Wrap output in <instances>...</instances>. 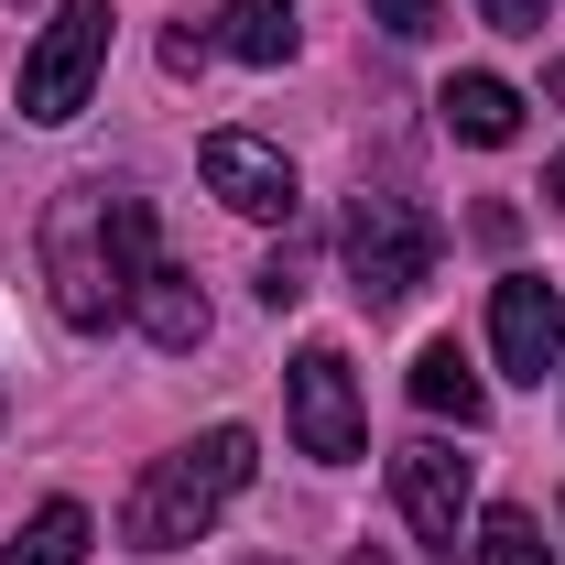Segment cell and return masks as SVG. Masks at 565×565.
Segmentation results:
<instances>
[{"mask_svg": "<svg viewBox=\"0 0 565 565\" xmlns=\"http://www.w3.org/2000/svg\"><path fill=\"white\" fill-rule=\"evenodd\" d=\"M33 262H44V294H55L66 327H120L141 273L163 262L152 250V207L131 185H109V174H76V185H55V207L33 228Z\"/></svg>", "mask_w": 565, "mask_h": 565, "instance_id": "6da1fadb", "label": "cell"}, {"mask_svg": "<svg viewBox=\"0 0 565 565\" xmlns=\"http://www.w3.org/2000/svg\"><path fill=\"white\" fill-rule=\"evenodd\" d=\"M250 468H262V446H250V424H207L196 446H174V457H152L120 500V544L131 555H174V544H196L228 500L250 490Z\"/></svg>", "mask_w": 565, "mask_h": 565, "instance_id": "7a4b0ae2", "label": "cell"}, {"mask_svg": "<svg viewBox=\"0 0 565 565\" xmlns=\"http://www.w3.org/2000/svg\"><path fill=\"white\" fill-rule=\"evenodd\" d=\"M435 217L414 207V196H349V217H338V262H349V294L370 305V316H392V305H414L424 282H435Z\"/></svg>", "mask_w": 565, "mask_h": 565, "instance_id": "3957f363", "label": "cell"}, {"mask_svg": "<svg viewBox=\"0 0 565 565\" xmlns=\"http://www.w3.org/2000/svg\"><path fill=\"white\" fill-rule=\"evenodd\" d=\"M98 66H109V0H55V22L22 55V120L33 131H66L87 109V87H98Z\"/></svg>", "mask_w": 565, "mask_h": 565, "instance_id": "277c9868", "label": "cell"}, {"mask_svg": "<svg viewBox=\"0 0 565 565\" xmlns=\"http://www.w3.org/2000/svg\"><path fill=\"white\" fill-rule=\"evenodd\" d=\"M282 414H294V446H305L316 468H349L359 446H370L349 349H305V359H294V370H282Z\"/></svg>", "mask_w": 565, "mask_h": 565, "instance_id": "5b68a950", "label": "cell"}, {"mask_svg": "<svg viewBox=\"0 0 565 565\" xmlns=\"http://www.w3.org/2000/svg\"><path fill=\"white\" fill-rule=\"evenodd\" d=\"M392 490H403V522L424 533V555H457V533L479 522V468L446 446V435H414L392 457Z\"/></svg>", "mask_w": 565, "mask_h": 565, "instance_id": "8992f818", "label": "cell"}, {"mask_svg": "<svg viewBox=\"0 0 565 565\" xmlns=\"http://www.w3.org/2000/svg\"><path fill=\"white\" fill-rule=\"evenodd\" d=\"M207 196L217 207H239V217H262V228H282V217L305 207V185H294V163H282L262 131H207Z\"/></svg>", "mask_w": 565, "mask_h": 565, "instance_id": "52a82bcc", "label": "cell"}, {"mask_svg": "<svg viewBox=\"0 0 565 565\" xmlns=\"http://www.w3.org/2000/svg\"><path fill=\"white\" fill-rule=\"evenodd\" d=\"M490 349L511 381H544V370H565V305H555V282H533V273H511L490 294Z\"/></svg>", "mask_w": 565, "mask_h": 565, "instance_id": "ba28073f", "label": "cell"}, {"mask_svg": "<svg viewBox=\"0 0 565 565\" xmlns=\"http://www.w3.org/2000/svg\"><path fill=\"white\" fill-rule=\"evenodd\" d=\"M435 109H446V131L479 141V152H500V141L522 131V87H511V76H490V66L446 76V98H435Z\"/></svg>", "mask_w": 565, "mask_h": 565, "instance_id": "9c48e42d", "label": "cell"}, {"mask_svg": "<svg viewBox=\"0 0 565 565\" xmlns=\"http://www.w3.org/2000/svg\"><path fill=\"white\" fill-rule=\"evenodd\" d=\"M131 316H141V338H152V349H207V294H196V273H174V262H152V273H141Z\"/></svg>", "mask_w": 565, "mask_h": 565, "instance_id": "30bf717a", "label": "cell"}, {"mask_svg": "<svg viewBox=\"0 0 565 565\" xmlns=\"http://www.w3.org/2000/svg\"><path fill=\"white\" fill-rule=\"evenodd\" d=\"M294 0H217V55H239V66H282L294 55Z\"/></svg>", "mask_w": 565, "mask_h": 565, "instance_id": "8fae6325", "label": "cell"}, {"mask_svg": "<svg viewBox=\"0 0 565 565\" xmlns=\"http://www.w3.org/2000/svg\"><path fill=\"white\" fill-rule=\"evenodd\" d=\"M414 403L435 424L457 414V424H479V403H490V392H479V370H468V359H457V338H435V349L414 359Z\"/></svg>", "mask_w": 565, "mask_h": 565, "instance_id": "7c38bea8", "label": "cell"}, {"mask_svg": "<svg viewBox=\"0 0 565 565\" xmlns=\"http://www.w3.org/2000/svg\"><path fill=\"white\" fill-rule=\"evenodd\" d=\"M87 533H98V522H87L76 500H44V511L11 533V555H0V565H87Z\"/></svg>", "mask_w": 565, "mask_h": 565, "instance_id": "4fadbf2b", "label": "cell"}, {"mask_svg": "<svg viewBox=\"0 0 565 565\" xmlns=\"http://www.w3.org/2000/svg\"><path fill=\"white\" fill-rule=\"evenodd\" d=\"M479 565H555V544L522 500H500V511H479Z\"/></svg>", "mask_w": 565, "mask_h": 565, "instance_id": "5bb4252c", "label": "cell"}, {"mask_svg": "<svg viewBox=\"0 0 565 565\" xmlns=\"http://www.w3.org/2000/svg\"><path fill=\"white\" fill-rule=\"evenodd\" d=\"M370 22H381L392 44H424V33L446 22V0H370Z\"/></svg>", "mask_w": 565, "mask_h": 565, "instance_id": "9a60e30c", "label": "cell"}, {"mask_svg": "<svg viewBox=\"0 0 565 565\" xmlns=\"http://www.w3.org/2000/svg\"><path fill=\"white\" fill-rule=\"evenodd\" d=\"M207 55H217V33H207V22H174V33H163V66H174V76H196Z\"/></svg>", "mask_w": 565, "mask_h": 565, "instance_id": "2e32d148", "label": "cell"}, {"mask_svg": "<svg viewBox=\"0 0 565 565\" xmlns=\"http://www.w3.org/2000/svg\"><path fill=\"white\" fill-rule=\"evenodd\" d=\"M490 33H544V0H479Z\"/></svg>", "mask_w": 565, "mask_h": 565, "instance_id": "e0dca14e", "label": "cell"}, {"mask_svg": "<svg viewBox=\"0 0 565 565\" xmlns=\"http://www.w3.org/2000/svg\"><path fill=\"white\" fill-rule=\"evenodd\" d=\"M544 196H555V207H565V152H555V163H544Z\"/></svg>", "mask_w": 565, "mask_h": 565, "instance_id": "ac0fdd59", "label": "cell"}, {"mask_svg": "<svg viewBox=\"0 0 565 565\" xmlns=\"http://www.w3.org/2000/svg\"><path fill=\"white\" fill-rule=\"evenodd\" d=\"M544 98H555V109H565V55H555V66H544Z\"/></svg>", "mask_w": 565, "mask_h": 565, "instance_id": "d6986e66", "label": "cell"}, {"mask_svg": "<svg viewBox=\"0 0 565 565\" xmlns=\"http://www.w3.org/2000/svg\"><path fill=\"white\" fill-rule=\"evenodd\" d=\"M262 565H273V555H262Z\"/></svg>", "mask_w": 565, "mask_h": 565, "instance_id": "ffe728a7", "label": "cell"}]
</instances>
